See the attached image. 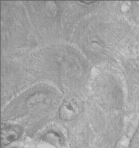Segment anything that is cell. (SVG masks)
<instances>
[{
	"mask_svg": "<svg viewBox=\"0 0 139 148\" xmlns=\"http://www.w3.org/2000/svg\"><path fill=\"white\" fill-rule=\"evenodd\" d=\"M43 139L44 141L52 144L56 147H61V136L55 132L51 131L48 132L43 136Z\"/></svg>",
	"mask_w": 139,
	"mask_h": 148,
	"instance_id": "7a4b0ae2",
	"label": "cell"
},
{
	"mask_svg": "<svg viewBox=\"0 0 139 148\" xmlns=\"http://www.w3.org/2000/svg\"><path fill=\"white\" fill-rule=\"evenodd\" d=\"M19 134L13 129L6 128L2 129L1 134V145L2 148L18 139Z\"/></svg>",
	"mask_w": 139,
	"mask_h": 148,
	"instance_id": "6da1fadb",
	"label": "cell"
},
{
	"mask_svg": "<svg viewBox=\"0 0 139 148\" xmlns=\"http://www.w3.org/2000/svg\"><path fill=\"white\" fill-rule=\"evenodd\" d=\"M125 148V147H122V148Z\"/></svg>",
	"mask_w": 139,
	"mask_h": 148,
	"instance_id": "3957f363",
	"label": "cell"
}]
</instances>
